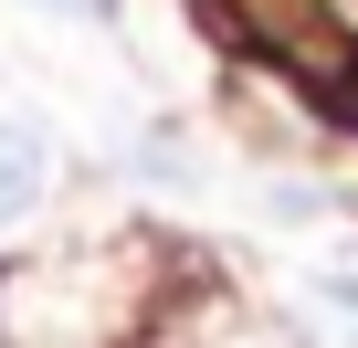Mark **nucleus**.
<instances>
[{
	"mask_svg": "<svg viewBox=\"0 0 358 348\" xmlns=\"http://www.w3.org/2000/svg\"><path fill=\"white\" fill-rule=\"evenodd\" d=\"M43 190H53L43 137H32V127H0V222H32V211H43Z\"/></svg>",
	"mask_w": 358,
	"mask_h": 348,
	"instance_id": "nucleus-1",
	"label": "nucleus"
},
{
	"mask_svg": "<svg viewBox=\"0 0 358 348\" xmlns=\"http://www.w3.org/2000/svg\"><path fill=\"white\" fill-rule=\"evenodd\" d=\"M32 11H53V22H106L116 0H32Z\"/></svg>",
	"mask_w": 358,
	"mask_h": 348,
	"instance_id": "nucleus-2",
	"label": "nucleus"
}]
</instances>
